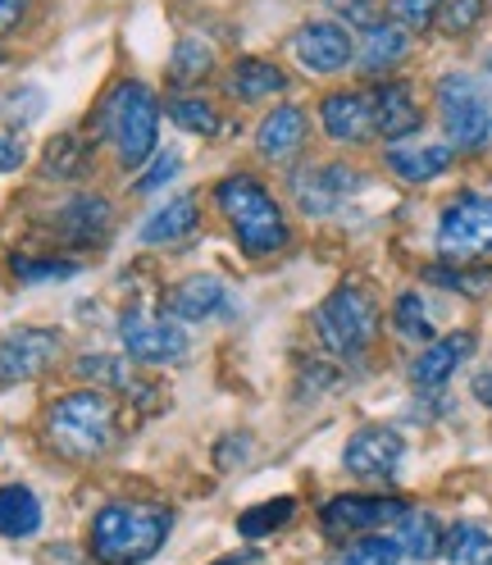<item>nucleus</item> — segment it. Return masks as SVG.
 I'll return each mask as SVG.
<instances>
[{
  "label": "nucleus",
  "instance_id": "nucleus-1",
  "mask_svg": "<svg viewBox=\"0 0 492 565\" xmlns=\"http://www.w3.org/2000/svg\"><path fill=\"white\" fill-rule=\"evenodd\" d=\"M173 534V511L151 502H115L92 520V556L100 565H142Z\"/></svg>",
  "mask_w": 492,
  "mask_h": 565
},
{
  "label": "nucleus",
  "instance_id": "nucleus-2",
  "mask_svg": "<svg viewBox=\"0 0 492 565\" xmlns=\"http://www.w3.org/2000/svg\"><path fill=\"white\" fill-rule=\"evenodd\" d=\"M46 438L55 451L74 456V461H92L115 443V402L100 387L64 393L46 415Z\"/></svg>",
  "mask_w": 492,
  "mask_h": 565
},
{
  "label": "nucleus",
  "instance_id": "nucleus-3",
  "mask_svg": "<svg viewBox=\"0 0 492 565\" xmlns=\"http://www.w3.org/2000/svg\"><path fill=\"white\" fill-rule=\"evenodd\" d=\"M215 201L224 210L228 228L237 233V242L252 256H274V252H284V246H288L284 210H278V201L256 179H224Z\"/></svg>",
  "mask_w": 492,
  "mask_h": 565
},
{
  "label": "nucleus",
  "instance_id": "nucleus-4",
  "mask_svg": "<svg viewBox=\"0 0 492 565\" xmlns=\"http://www.w3.org/2000/svg\"><path fill=\"white\" fill-rule=\"evenodd\" d=\"M100 132H110L124 169L147 164L156 156V137H160L156 96L142 83H119L100 105Z\"/></svg>",
  "mask_w": 492,
  "mask_h": 565
},
{
  "label": "nucleus",
  "instance_id": "nucleus-5",
  "mask_svg": "<svg viewBox=\"0 0 492 565\" xmlns=\"http://www.w3.org/2000/svg\"><path fill=\"white\" fill-rule=\"evenodd\" d=\"M438 110L451 151H488L492 147V96L470 74H447L438 83Z\"/></svg>",
  "mask_w": 492,
  "mask_h": 565
},
{
  "label": "nucleus",
  "instance_id": "nucleus-6",
  "mask_svg": "<svg viewBox=\"0 0 492 565\" xmlns=\"http://www.w3.org/2000/svg\"><path fill=\"white\" fill-rule=\"evenodd\" d=\"M314 329H320V342L338 356H356V351L370 347L374 329H378V310L374 297L356 282H342L338 292L324 297V306L314 310Z\"/></svg>",
  "mask_w": 492,
  "mask_h": 565
},
{
  "label": "nucleus",
  "instance_id": "nucleus-7",
  "mask_svg": "<svg viewBox=\"0 0 492 565\" xmlns=\"http://www.w3.org/2000/svg\"><path fill=\"white\" fill-rule=\"evenodd\" d=\"M438 252L451 265L492 260V196H456L438 220Z\"/></svg>",
  "mask_w": 492,
  "mask_h": 565
},
{
  "label": "nucleus",
  "instance_id": "nucleus-8",
  "mask_svg": "<svg viewBox=\"0 0 492 565\" xmlns=\"http://www.w3.org/2000/svg\"><path fill=\"white\" fill-rule=\"evenodd\" d=\"M119 338L137 365H173L188 351V333L151 310H128L119 324Z\"/></svg>",
  "mask_w": 492,
  "mask_h": 565
},
{
  "label": "nucleus",
  "instance_id": "nucleus-9",
  "mask_svg": "<svg viewBox=\"0 0 492 565\" xmlns=\"http://www.w3.org/2000/svg\"><path fill=\"white\" fill-rule=\"evenodd\" d=\"M60 361L55 329H10L0 338V383H28Z\"/></svg>",
  "mask_w": 492,
  "mask_h": 565
},
{
  "label": "nucleus",
  "instance_id": "nucleus-10",
  "mask_svg": "<svg viewBox=\"0 0 492 565\" xmlns=\"http://www.w3.org/2000/svg\"><path fill=\"white\" fill-rule=\"evenodd\" d=\"M406 443L397 429H383V424H370V429H356L342 451V466L361 479H393V470L402 466Z\"/></svg>",
  "mask_w": 492,
  "mask_h": 565
},
{
  "label": "nucleus",
  "instance_id": "nucleus-11",
  "mask_svg": "<svg viewBox=\"0 0 492 565\" xmlns=\"http://www.w3.org/2000/svg\"><path fill=\"white\" fill-rule=\"evenodd\" d=\"M292 51L297 60L310 68V74H338V68L351 64L356 46H351V32L333 19H314V23H301L297 38H292Z\"/></svg>",
  "mask_w": 492,
  "mask_h": 565
},
{
  "label": "nucleus",
  "instance_id": "nucleus-12",
  "mask_svg": "<svg viewBox=\"0 0 492 565\" xmlns=\"http://www.w3.org/2000/svg\"><path fill=\"white\" fill-rule=\"evenodd\" d=\"M406 515V502L397 498H333L324 507V529L333 539H346V534H370V529H383V524H397Z\"/></svg>",
  "mask_w": 492,
  "mask_h": 565
},
{
  "label": "nucleus",
  "instance_id": "nucleus-13",
  "mask_svg": "<svg viewBox=\"0 0 492 565\" xmlns=\"http://www.w3.org/2000/svg\"><path fill=\"white\" fill-rule=\"evenodd\" d=\"M361 188V173L356 169H346V164H320V169H306L297 173V201L306 215H329V210H338V201L346 192H356Z\"/></svg>",
  "mask_w": 492,
  "mask_h": 565
},
{
  "label": "nucleus",
  "instance_id": "nucleus-14",
  "mask_svg": "<svg viewBox=\"0 0 492 565\" xmlns=\"http://www.w3.org/2000/svg\"><path fill=\"white\" fill-rule=\"evenodd\" d=\"M470 351H474V333H447V338L429 342L410 365V383L415 387H442L456 370L470 361Z\"/></svg>",
  "mask_w": 492,
  "mask_h": 565
},
{
  "label": "nucleus",
  "instance_id": "nucleus-15",
  "mask_svg": "<svg viewBox=\"0 0 492 565\" xmlns=\"http://www.w3.org/2000/svg\"><path fill=\"white\" fill-rule=\"evenodd\" d=\"M320 119L329 128V137L338 141H365L374 132V92H333L320 105Z\"/></svg>",
  "mask_w": 492,
  "mask_h": 565
},
{
  "label": "nucleus",
  "instance_id": "nucleus-16",
  "mask_svg": "<svg viewBox=\"0 0 492 565\" xmlns=\"http://www.w3.org/2000/svg\"><path fill=\"white\" fill-rule=\"evenodd\" d=\"M301 147H306V115L297 110V105H278L256 132V151L269 164H288Z\"/></svg>",
  "mask_w": 492,
  "mask_h": 565
},
{
  "label": "nucleus",
  "instance_id": "nucleus-17",
  "mask_svg": "<svg viewBox=\"0 0 492 565\" xmlns=\"http://www.w3.org/2000/svg\"><path fill=\"white\" fill-rule=\"evenodd\" d=\"M169 310L179 315V320H210V315L228 310V288L215 278V274H188L179 288L169 292Z\"/></svg>",
  "mask_w": 492,
  "mask_h": 565
},
{
  "label": "nucleus",
  "instance_id": "nucleus-18",
  "mask_svg": "<svg viewBox=\"0 0 492 565\" xmlns=\"http://www.w3.org/2000/svg\"><path fill=\"white\" fill-rule=\"evenodd\" d=\"M419 124H425V115H419V105H415L406 83H383L374 92V132H383L388 141H402Z\"/></svg>",
  "mask_w": 492,
  "mask_h": 565
},
{
  "label": "nucleus",
  "instance_id": "nucleus-19",
  "mask_svg": "<svg viewBox=\"0 0 492 565\" xmlns=\"http://www.w3.org/2000/svg\"><path fill=\"white\" fill-rule=\"evenodd\" d=\"M60 237L64 242H74V246H92L105 237V228H110V201H100V196H78V201H68L60 210Z\"/></svg>",
  "mask_w": 492,
  "mask_h": 565
},
{
  "label": "nucleus",
  "instance_id": "nucleus-20",
  "mask_svg": "<svg viewBox=\"0 0 492 565\" xmlns=\"http://www.w3.org/2000/svg\"><path fill=\"white\" fill-rule=\"evenodd\" d=\"M42 529V502L23 483L0 488V534L6 539H32Z\"/></svg>",
  "mask_w": 492,
  "mask_h": 565
},
{
  "label": "nucleus",
  "instance_id": "nucleus-21",
  "mask_svg": "<svg viewBox=\"0 0 492 565\" xmlns=\"http://www.w3.org/2000/svg\"><path fill=\"white\" fill-rule=\"evenodd\" d=\"M406 46H410L406 28H397V23H374V28H365L356 60H361L365 74H383V68H393V64L406 55Z\"/></svg>",
  "mask_w": 492,
  "mask_h": 565
},
{
  "label": "nucleus",
  "instance_id": "nucleus-22",
  "mask_svg": "<svg viewBox=\"0 0 492 565\" xmlns=\"http://www.w3.org/2000/svg\"><path fill=\"white\" fill-rule=\"evenodd\" d=\"M388 169L402 183H429L451 169V147H388Z\"/></svg>",
  "mask_w": 492,
  "mask_h": 565
},
{
  "label": "nucleus",
  "instance_id": "nucleus-23",
  "mask_svg": "<svg viewBox=\"0 0 492 565\" xmlns=\"http://www.w3.org/2000/svg\"><path fill=\"white\" fill-rule=\"evenodd\" d=\"M192 228H196V201L192 196H173V201H164L156 215L142 224V242L147 246H164V242L188 237Z\"/></svg>",
  "mask_w": 492,
  "mask_h": 565
},
{
  "label": "nucleus",
  "instance_id": "nucleus-24",
  "mask_svg": "<svg viewBox=\"0 0 492 565\" xmlns=\"http://www.w3.org/2000/svg\"><path fill=\"white\" fill-rule=\"evenodd\" d=\"M284 87H288L284 68H274L269 60H237L233 74H228V92L237 100H265V96L284 92Z\"/></svg>",
  "mask_w": 492,
  "mask_h": 565
},
{
  "label": "nucleus",
  "instance_id": "nucleus-25",
  "mask_svg": "<svg viewBox=\"0 0 492 565\" xmlns=\"http://www.w3.org/2000/svg\"><path fill=\"white\" fill-rule=\"evenodd\" d=\"M397 547H402L406 556H415V561L438 556V552H442V529H438V520H434L429 511H410V507H406V515L397 520Z\"/></svg>",
  "mask_w": 492,
  "mask_h": 565
},
{
  "label": "nucleus",
  "instance_id": "nucleus-26",
  "mask_svg": "<svg viewBox=\"0 0 492 565\" xmlns=\"http://www.w3.org/2000/svg\"><path fill=\"white\" fill-rule=\"evenodd\" d=\"M447 565H492V534H483L479 524H456L442 539Z\"/></svg>",
  "mask_w": 492,
  "mask_h": 565
},
{
  "label": "nucleus",
  "instance_id": "nucleus-27",
  "mask_svg": "<svg viewBox=\"0 0 492 565\" xmlns=\"http://www.w3.org/2000/svg\"><path fill=\"white\" fill-rule=\"evenodd\" d=\"M292 511H297L292 498H274V502H265V507H256V511H246V515L237 520V534H242V539H265V534H274V529H284V524L292 520Z\"/></svg>",
  "mask_w": 492,
  "mask_h": 565
},
{
  "label": "nucleus",
  "instance_id": "nucleus-28",
  "mask_svg": "<svg viewBox=\"0 0 492 565\" xmlns=\"http://www.w3.org/2000/svg\"><path fill=\"white\" fill-rule=\"evenodd\" d=\"M210 64H215V51L196 38H183L173 46V60H169V78L173 83H196L201 74H210Z\"/></svg>",
  "mask_w": 492,
  "mask_h": 565
},
{
  "label": "nucleus",
  "instance_id": "nucleus-29",
  "mask_svg": "<svg viewBox=\"0 0 492 565\" xmlns=\"http://www.w3.org/2000/svg\"><path fill=\"white\" fill-rule=\"evenodd\" d=\"M393 324H397V333L410 338V342H429V338H434V320H429L425 297H419V292H402V297H397Z\"/></svg>",
  "mask_w": 492,
  "mask_h": 565
},
{
  "label": "nucleus",
  "instance_id": "nucleus-30",
  "mask_svg": "<svg viewBox=\"0 0 492 565\" xmlns=\"http://www.w3.org/2000/svg\"><path fill=\"white\" fill-rule=\"evenodd\" d=\"M169 119L179 128H188V132H196V137H210L220 128V115L210 110V100H196V96H173Z\"/></svg>",
  "mask_w": 492,
  "mask_h": 565
},
{
  "label": "nucleus",
  "instance_id": "nucleus-31",
  "mask_svg": "<svg viewBox=\"0 0 492 565\" xmlns=\"http://www.w3.org/2000/svg\"><path fill=\"white\" fill-rule=\"evenodd\" d=\"M388 14H393V23L406 28V32H425V28L438 23L442 0H388Z\"/></svg>",
  "mask_w": 492,
  "mask_h": 565
},
{
  "label": "nucleus",
  "instance_id": "nucleus-32",
  "mask_svg": "<svg viewBox=\"0 0 492 565\" xmlns=\"http://www.w3.org/2000/svg\"><path fill=\"white\" fill-rule=\"evenodd\" d=\"M402 547L397 539H361V543H351L342 565H397Z\"/></svg>",
  "mask_w": 492,
  "mask_h": 565
},
{
  "label": "nucleus",
  "instance_id": "nucleus-33",
  "mask_svg": "<svg viewBox=\"0 0 492 565\" xmlns=\"http://www.w3.org/2000/svg\"><path fill=\"white\" fill-rule=\"evenodd\" d=\"M87 160V147H78V137H55L46 147V173H64V179H74Z\"/></svg>",
  "mask_w": 492,
  "mask_h": 565
},
{
  "label": "nucleus",
  "instance_id": "nucleus-34",
  "mask_svg": "<svg viewBox=\"0 0 492 565\" xmlns=\"http://www.w3.org/2000/svg\"><path fill=\"white\" fill-rule=\"evenodd\" d=\"M74 370H78L83 379L100 383V387H128V365L115 361V356H83Z\"/></svg>",
  "mask_w": 492,
  "mask_h": 565
},
{
  "label": "nucleus",
  "instance_id": "nucleus-35",
  "mask_svg": "<svg viewBox=\"0 0 492 565\" xmlns=\"http://www.w3.org/2000/svg\"><path fill=\"white\" fill-rule=\"evenodd\" d=\"M483 14V0H442V32H451V38H466V32L479 23Z\"/></svg>",
  "mask_w": 492,
  "mask_h": 565
},
{
  "label": "nucleus",
  "instance_id": "nucleus-36",
  "mask_svg": "<svg viewBox=\"0 0 492 565\" xmlns=\"http://www.w3.org/2000/svg\"><path fill=\"white\" fill-rule=\"evenodd\" d=\"M14 274L38 282V278H68V274H78V265L74 260H32V256L23 260V256H14Z\"/></svg>",
  "mask_w": 492,
  "mask_h": 565
},
{
  "label": "nucleus",
  "instance_id": "nucleus-37",
  "mask_svg": "<svg viewBox=\"0 0 492 565\" xmlns=\"http://www.w3.org/2000/svg\"><path fill=\"white\" fill-rule=\"evenodd\" d=\"M173 173H179V156H160V160L142 173V179H137V192H156V188H164Z\"/></svg>",
  "mask_w": 492,
  "mask_h": 565
},
{
  "label": "nucleus",
  "instance_id": "nucleus-38",
  "mask_svg": "<svg viewBox=\"0 0 492 565\" xmlns=\"http://www.w3.org/2000/svg\"><path fill=\"white\" fill-rule=\"evenodd\" d=\"M338 10L351 23H361V28H374L378 23V6H374V0H338Z\"/></svg>",
  "mask_w": 492,
  "mask_h": 565
},
{
  "label": "nucleus",
  "instance_id": "nucleus-39",
  "mask_svg": "<svg viewBox=\"0 0 492 565\" xmlns=\"http://www.w3.org/2000/svg\"><path fill=\"white\" fill-rule=\"evenodd\" d=\"M23 10H28V0H0V38H6V32H14V28H19Z\"/></svg>",
  "mask_w": 492,
  "mask_h": 565
},
{
  "label": "nucleus",
  "instance_id": "nucleus-40",
  "mask_svg": "<svg viewBox=\"0 0 492 565\" xmlns=\"http://www.w3.org/2000/svg\"><path fill=\"white\" fill-rule=\"evenodd\" d=\"M23 164V147L14 137H0V173H14Z\"/></svg>",
  "mask_w": 492,
  "mask_h": 565
},
{
  "label": "nucleus",
  "instance_id": "nucleus-41",
  "mask_svg": "<svg viewBox=\"0 0 492 565\" xmlns=\"http://www.w3.org/2000/svg\"><path fill=\"white\" fill-rule=\"evenodd\" d=\"M474 397H479L483 406H492V374H479V379H474Z\"/></svg>",
  "mask_w": 492,
  "mask_h": 565
},
{
  "label": "nucleus",
  "instance_id": "nucleus-42",
  "mask_svg": "<svg viewBox=\"0 0 492 565\" xmlns=\"http://www.w3.org/2000/svg\"><path fill=\"white\" fill-rule=\"evenodd\" d=\"M220 565H246V556H228V561H220Z\"/></svg>",
  "mask_w": 492,
  "mask_h": 565
}]
</instances>
